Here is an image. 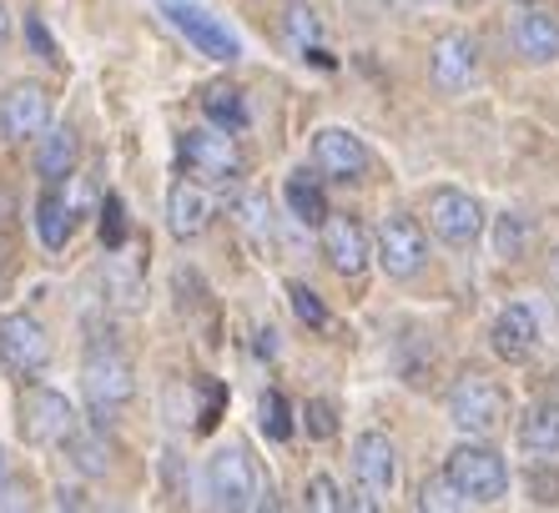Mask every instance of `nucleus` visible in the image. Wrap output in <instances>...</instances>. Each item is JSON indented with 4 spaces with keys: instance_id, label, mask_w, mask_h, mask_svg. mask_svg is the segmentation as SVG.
<instances>
[{
    "instance_id": "1",
    "label": "nucleus",
    "mask_w": 559,
    "mask_h": 513,
    "mask_svg": "<svg viewBox=\"0 0 559 513\" xmlns=\"http://www.w3.org/2000/svg\"><path fill=\"white\" fill-rule=\"evenodd\" d=\"M81 393L92 408L96 423H111L131 398H136V368L127 362V353H117L111 343H92L81 358Z\"/></svg>"
},
{
    "instance_id": "2",
    "label": "nucleus",
    "mask_w": 559,
    "mask_h": 513,
    "mask_svg": "<svg viewBox=\"0 0 559 513\" xmlns=\"http://www.w3.org/2000/svg\"><path fill=\"white\" fill-rule=\"evenodd\" d=\"M449 418L454 428H464L468 438H489L495 428H504L509 418V393L484 378V372H464L454 387H449Z\"/></svg>"
},
{
    "instance_id": "3",
    "label": "nucleus",
    "mask_w": 559,
    "mask_h": 513,
    "mask_svg": "<svg viewBox=\"0 0 559 513\" xmlns=\"http://www.w3.org/2000/svg\"><path fill=\"white\" fill-rule=\"evenodd\" d=\"M177 152H182V167L192 171L197 181H217V187H227V181L242 177V146H237V131H222V127H192L177 142Z\"/></svg>"
},
{
    "instance_id": "4",
    "label": "nucleus",
    "mask_w": 559,
    "mask_h": 513,
    "mask_svg": "<svg viewBox=\"0 0 559 513\" xmlns=\"http://www.w3.org/2000/svg\"><path fill=\"white\" fill-rule=\"evenodd\" d=\"M443 474L454 478V488L468 503H499L509 493V463L489 443H459L443 463Z\"/></svg>"
},
{
    "instance_id": "5",
    "label": "nucleus",
    "mask_w": 559,
    "mask_h": 513,
    "mask_svg": "<svg viewBox=\"0 0 559 513\" xmlns=\"http://www.w3.org/2000/svg\"><path fill=\"white\" fill-rule=\"evenodd\" d=\"M21 433L36 449H66L81 433V418L66 393H56V387H26V398H21Z\"/></svg>"
},
{
    "instance_id": "6",
    "label": "nucleus",
    "mask_w": 559,
    "mask_h": 513,
    "mask_svg": "<svg viewBox=\"0 0 559 513\" xmlns=\"http://www.w3.org/2000/svg\"><path fill=\"white\" fill-rule=\"evenodd\" d=\"M207 499L217 509H262V478L242 449H217L207 458Z\"/></svg>"
},
{
    "instance_id": "7",
    "label": "nucleus",
    "mask_w": 559,
    "mask_h": 513,
    "mask_svg": "<svg viewBox=\"0 0 559 513\" xmlns=\"http://www.w3.org/2000/svg\"><path fill=\"white\" fill-rule=\"evenodd\" d=\"M162 15H167L171 26L187 36V46H197L207 61H237V56H242L233 31L222 26L217 15L202 11V5H192V0H162Z\"/></svg>"
},
{
    "instance_id": "8",
    "label": "nucleus",
    "mask_w": 559,
    "mask_h": 513,
    "mask_svg": "<svg viewBox=\"0 0 559 513\" xmlns=\"http://www.w3.org/2000/svg\"><path fill=\"white\" fill-rule=\"evenodd\" d=\"M0 362L21 378H36L51 362V337L31 312H5L0 318Z\"/></svg>"
},
{
    "instance_id": "9",
    "label": "nucleus",
    "mask_w": 559,
    "mask_h": 513,
    "mask_svg": "<svg viewBox=\"0 0 559 513\" xmlns=\"http://www.w3.org/2000/svg\"><path fill=\"white\" fill-rule=\"evenodd\" d=\"M429 227L449 247H474L484 231V206L468 192H459V187H439L429 196Z\"/></svg>"
},
{
    "instance_id": "10",
    "label": "nucleus",
    "mask_w": 559,
    "mask_h": 513,
    "mask_svg": "<svg viewBox=\"0 0 559 513\" xmlns=\"http://www.w3.org/2000/svg\"><path fill=\"white\" fill-rule=\"evenodd\" d=\"M424 256H429V242H424V227L414 217H383L378 227V267L408 283L418 267H424Z\"/></svg>"
},
{
    "instance_id": "11",
    "label": "nucleus",
    "mask_w": 559,
    "mask_h": 513,
    "mask_svg": "<svg viewBox=\"0 0 559 513\" xmlns=\"http://www.w3.org/2000/svg\"><path fill=\"white\" fill-rule=\"evenodd\" d=\"M51 121V96L46 86L36 81H21L0 96V136H11V142H26V136H40Z\"/></svg>"
},
{
    "instance_id": "12",
    "label": "nucleus",
    "mask_w": 559,
    "mask_h": 513,
    "mask_svg": "<svg viewBox=\"0 0 559 513\" xmlns=\"http://www.w3.org/2000/svg\"><path fill=\"white\" fill-rule=\"evenodd\" d=\"M312 162L333 181H364L368 177V146L364 136H353L343 127H323L312 136Z\"/></svg>"
},
{
    "instance_id": "13",
    "label": "nucleus",
    "mask_w": 559,
    "mask_h": 513,
    "mask_svg": "<svg viewBox=\"0 0 559 513\" xmlns=\"http://www.w3.org/2000/svg\"><path fill=\"white\" fill-rule=\"evenodd\" d=\"M323 256H328V267L338 272V277H358V272L368 267V256H373L364 222L328 212L323 217Z\"/></svg>"
},
{
    "instance_id": "14",
    "label": "nucleus",
    "mask_w": 559,
    "mask_h": 513,
    "mask_svg": "<svg viewBox=\"0 0 559 513\" xmlns=\"http://www.w3.org/2000/svg\"><path fill=\"white\" fill-rule=\"evenodd\" d=\"M353 474L373 499H389L399 488V453L383 433H358L353 438Z\"/></svg>"
},
{
    "instance_id": "15",
    "label": "nucleus",
    "mask_w": 559,
    "mask_h": 513,
    "mask_svg": "<svg viewBox=\"0 0 559 513\" xmlns=\"http://www.w3.org/2000/svg\"><path fill=\"white\" fill-rule=\"evenodd\" d=\"M429 71H433V86L464 91L468 81L479 76V46H474V36H464V31L439 36L429 51Z\"/></svg>"
},
{
    "instance_id": "16",
    "label": "nucleus",
    "mask_w": 559,
    "mask_h": 513,
    "mask_svg": "<svg viewBox=\"0 0 559 513\" xmlns=\"http://www.w3.org/2000/svg\"><path fill=\"white\" fill-rule=\"evenodd\" d=\"M489 343H495V353L504 362H524V358H530L534 347H539V318H534L530 302H509V308L495 318Z\"/></svg>"
},
{
    "instance_id": "17",
    "label": "nucleus",
    "mask_w": 559,
    "mask_h": 513,
    "mask_svg": "<svg viewBox=\"0 0 559 513\" xmlns=\"http://www.w3.org/2000/svg\"><path fill=\"white\" fill-rule=\"evenodd\" d=\"M520 453L534 463L559 458V398L534 403V408L520 418Z\"/></svg>"
},
{
    "instance_id": "18",
    "label": "nucleus",
    "mask_w": 559,
    "mask_h": 513,
    "mask_svg": "<svg viewBox=\"0 0 559 513\" xmlns=\"http://www.w3.org/2000/svg\"><path fill=\"white\" fill-rule=\"evenodd\" d=\"M207 217H212V202H207V192H202V181H177L167 192V227H171V237H202L207 231Z\"/></svg>"
},
{
    "instance_id": "19",
    "label": "nucleus",
    "mask_w": 559,
    "mask_h": 513,
    "mask_svg": "<svg viewBox=\"0 0 559 513\" xmlns=\"http://www.w3.org/2000/svg\"><path fill=\"white\" fill-rule=\"evenodd\" d=\"M514 46H520V56L534 65L559 61V21L549 11H534L530 5V11L514 21Z\"/></svg>"
},
{
    "instance_id": "20",
    "label": "nucleus",
    "mask_w": 559,
    "mask_h": 513,
    "mask_svg": "<svg viewBox=\"0 0 559 513\" xmlns=\"http://www.w3.org/2000/svg\"><path fill=\"white\" fill-rule=\"evenodd\" d=\"M76 156H81V142L71 127H51L40 136V152H36V167L46 181H66L76 171Z\"/></svg>"
},
{
    "instance_id": "21",
    "label": "nucleus",
    "mask_w": 559,
    "mask_h": 513,
    "mask_svg": "<svg viewBox=\"0 0 559 513\" xmlns=\"http://www.w3.org/2000/svg\"><path fill=\"white\" fill-rule=\"evenodd\" d=\"M71 231H76V212H71V202H66L61 192H46L36 202V237L51 252H61L66 242H71Z\"/></svg>"
},
{
    "instance_id": "22",
    "label": "nucleus",
    "mask_w": 559,
    "mask_h": 513,
    "mask_svg": "<svg viewBox=\"0 0 559 513\" xmlns=\"http://www.w3.org/2000/svg\"><path fill=\"white\" fill-rule=\"evenodd\" d=\"M202 111H207V121L222 131H248V102H242L237 86H207Z\"/></svg>"
},
{
    "instance_id": "23",
    "label": "nucleus",
    "mask_w": 559,
    "mask_h": 513,
    "mask_svg": "<svg viewBox=\"0 0 559 513\" xmlns=\"http://www.w3.org/2000/svg\"><path fill=\"white\" fill-rule=\"evenodd\" d=\"M287 206H293V217L308 222V227H323V217H328V196L308 171H293V177H287Z\"/></svg>"
},
{
    "instance_id": "24",
    "label": "nucleus",
    "mask_w": 559,
    "mask_h": 513,
    "mask_svg": "<svg viewBox=\"0 0 559 513\" xmlns=\"http://www.w3.org/2000/svg\"><path fill=\"white\" fill-rule=\"evenodd\" d=\"M283 31H287V40H293L298 51L323 40V21H318V11H312V5H302V0H293V5L283 11Z\"/></svg>"
},
{
    "instance_id": "25",
    "label": "nucleus",
    "mask_w": 559,
    "mask_h": 513,
    "mask_svg": "<svg viewBox=\"0 0 559 513\" xmlns=\"http://www.w3.org/2000/svg\"><path fill=\"white\" fill-rule=\"evenodd\" d=\"M258 423H262V433L273 438V443H287V438H293V413H287L283 393H273V387L262 393L258 398Z\"/></svg>"
},
{
    "instance_id": "26",
    "label": "nucleus",
    "mask_w": 559,
    "mask_h": 513,
    "mask_svg": "<svg viewBox=\"0 0 559 513\" xmlns=\"http://www.w3.org/2000/svg\"><path fill=\"white\" fill-rule=\"evenodd\" d=\"M418 509H429V513H454V509H468V499L454 488V478H449V474H433L429 484L418 488Z\"/></svg>"
},
{
    "instance_id": "27",
    "label": "nucleus",
    "mask_w": 559,
    "mask_h": 513,
    "mask_svg": "<svg viewBox=\"0 0 559 513\" xmlns=\"http://www.w3.org/2000/svg\"><path fill=\"white\" fill-rule=\"evenodd\" d=\"M302 503H308V509H318V513H338V509H348L343 488L333 484L328 474H312V478H308V488H302Z\"/></svg>"
},
{
    "instance_id": "28",
    "label": "nucleus",
    "mask_w": 559,
    "mask_h": 513,
    "mask_svg": "<svg viewBox=\"0 0 559 513\" xmlns=\"http://www.w3.org/2000/svg\"><path fill=\"white\" fill-rule=\"evenodd\" d=\"M302 428H308V438H318V443L338 438V413H333V403L308 398V408H302Z\"/></svg>"
},
{
    "instance_id": "29",
    "label": "nucleus",
    "mask_w": 559,
    "mask_h": 513,
    "mask_svg": "<svg viewBox=\"0 0 559 513\" xmlns=\"http://www.w3.org/2000/svg\"><path fill=\"white\" fill-rule=\"evenodd\" d=\"M287 302H293V312H298V322H308V327H328V308L318 302V293L302 283L287 287Z\"/></svg>"
},
{
    "instance_id": "30",
    "label": "nucleus",
    "mask_w": 559,
    "mask_h": 513,
    "mask_svg": "<svg viewBox=\"0 0 559 513\" xmlns=\"http://www.w3.org/2000/svg\"><path fill=\"white\" fill-rule=\"evenodd\" d=\"M524 242H530V227H524V217H499V227H495V247H499V256H524Z\"/></svg>"
},
{
    "instance_id": "31",
    "label": "nucleus",
    "mask_w": 559,
    "mask_h": 513,
    "mask_svg": "<svg viewBox=\"0 0 559 513\" xmlns=\"http://www.w3.org/2000/svg\"><path fill=\"white\" fill-rule=\"evenodd\" d=\"M102 237H106V247H111V252L127 242V206H121V196H106V206H102Z\"/></svg>"
},
{
    "instance_id": "32",
    "label": "nucleus",
    "mask_w": 559,
    "mask_h": 513,
    "mask_svg": "<svg viewBox=\"0 0 559 513\" xmlns=\"http://www.w3.org/2000/svg\"><path fill=\"white\" fill-rule=\"evenodd\" d=\"M66 449L76 453V468H81V474H106V458H102V443H96V438L76 433L71 443H66Z\"/></svg>"
},
{
    "instance_id": "33",
    "label": "nucleus",
    "mask_w": 559,
    "mask_h": 513,
    "mask_svg": "<svg viewBox=\"0 0 559 513\" xmlns=\"http://www.w3.org/2000/svg\"><path fill=\"white\" fill-rule=\"evenodd\" d=\"M233 212H237V222H242L252 237H262V231H267V202H262V196H237Z\"/></svg>"
},
{
    "instance_id": "34",
    "label": "nucleus",
    "mask_w": 559,
    "mask_h": 513,
    "mask_svg": "<svg viewBox=\"0 0 559 513\" xmlns=\"http://www.w3.org/2000/svg\"><path fill=\"white\" fill-rule=\"evenodd\" d=\"M26 40H31V46H36V56H40V61H61V56H56V40H51V31L40 26L36 15H26Z\"/></svg>"
},
{
    "instance_id": "35",
    "label": "nucleus",
    "mask_w": 559,
    "mask_h": 513,
    "mask_svg": "<svg viewBox=\"0 0 559 513\" xmlns=\"http://www.w3.org/2000/svg\"><path fill=\"white\" fill-rule=\"evenodd\" d=\"M258 353L262 358H273L277 353V327H258Z\"/></svg>"
},
{
    "instance_id": "36",
    "label": "nucleus",
    "mask_w": 559,
    "mask_h": 513,
    "mask_svg": "<svg viewBox=\"0 0 559 513\" xmlns=\"http://www.w3.org/2000/svg\"><path fill=\"white\" fill-rule=\"evenodd\" d=\"M5 36H11V11H5V0H0V46H5Z\"/></svg>"
},
{
    "instance_id": "37",
    "label": "nucleus",
    "mask_w": 559,
    "mask_h": 513,
    "mask_svg": "<svg viewBox=\"0 0 559 513\" xmlns=\"http://www.w3.org/2000/svg\"><path fill=\"white\" fill-rule=\"evenodd\" d=\"M0 488H5V453H0Z\"/></svg>"
},
{
    "instance_id": "38",
    "label": "nucleus",
    "mask_w": 559,
    "mask_h": 513,
    "mask_svg": "<svg viewBox=\"0 0 559 513\" xmlns=\"http://www.w3.org/2000/svg\"><path fill=\"white\" fill-rule=\"evenodd\" d=\"M555 287H559V262H555Z\"/></svg>"
},
{
    "instance_id": "39",
    "label": "nucleus",
    "mask_w": 559,
    "mask_h": 513,
    "mask_svg": "<svg viewBox=\"0 0 559 513\" xmlns=\"http://www.w3.org/2000/svg\"><path fill=\"white\" fill-rule=\"evenodd\" d=\"M520 5H539V0H520Z\"/></svg>"
},
{
    "instance_id": "40",
    "label": "nucleus",
    "mask_w": 559,
    "mask_h": 513,
    "mask_svg": "<svg viewBox=\"0 0 559 513\" xmlns=\"http://www.w3.org/2000/svg\"><path fill=\"white\" fill-rule=\"evenodd\" d=\"M464 5H468V0H464Z\"/></svg>"
}]
</instances>
